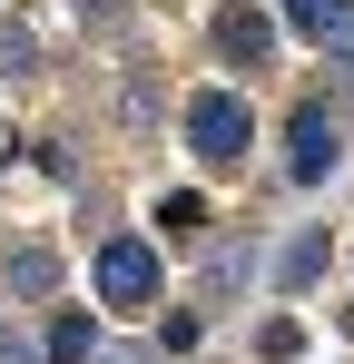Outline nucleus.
Instances as JSON below:
<instances>
[{
  "label": "nucleus",
  "mask_w": 354,
  "mask_h": 364,
  "mask_svg": "<svg viewBox=\"0 0 354 364\" xmlns=\"http://www.w3.org/2000/svg\"><path fill=\"white\" fill-rule=\"evenodd\" d=\"M187 148H197L207 168H246V148H256L246 99H236V89H197V99H187Z\"/></svg>",
  "instance_id": "1"
},
{
  "label": "nucleus",
  "mask_w": 354,
  "mask_h": 364,
  "mask_svg": "<svg viewBox=\"0 0 354 364\" xmlns=\"http://www.w3.org/2000/svg\"><path fill=\"white\" fill-rule=\"evenodd\" d=\"M335 158H345V128L305 99V109H295V128H286V178H295V187H325V178H335Z\"/></svg>",
  "instance_id": "2"
},
{
  "label": "nucleus",
  "mask_w": 354,
  "mask_h": 364,
  "mask_svg": "<svg viewBox=\"0 0 354 364\" xmlns=\"http://www.w3.org/2000/svg\"><path fill=\"white\" fill-rule=\"evenodd\" d=\"M276 276H286V286H315V276H325V237H305L286 266H276Z\"/></svg>",
  "instance_id": "9"
},
{
  "label": "nucleus",
  "mask_w": 354,
  "mask_h": 364,
  "mask_svg": "<svg viewBox=\"0 0 354 364\" xmlns=\"http://www.w3.org/2000/svg\"><path fill=\"white\" fill-rule=\"evenodd\" d=\"M295 345H305V325H295V315H276V325H266V364H286Z\"/></svg>",
  "instance_id": "10"
},
{
  "label": "nucleus",
  "mask_w": 354,
  "mask_h": 364,
  "mask_svg": "<svg viewBox=\"0 0 354 364\" xmlns=\"http://www.w3.org/2000/svg\"><path fill=\"white\" fill-rule=\"evenodd\" d=\"M286 30H305V40H345V30H354V0H286Z\"/></svg>",
  "instance_id": "5"
},
{
  "label": "nucleus",
  "mask_w": 354,
  "mask_h": 364,
  "mask_svg": "<svg viewBox=\"0 0 354 364\" xmlns=\"http://www.w3.org/2000/svg\"><path fill=\"white\" fill-rule=\"evenodd\" d=\"M89 276H99L109 305H148V296H158V246H148V237H109Z\"/></svg>",
  "instance_id": "3"
},
{
  "label": "nucleus",
  "mask_w": 354,
  "mask_h": 364,
  "mask_svg": "<svg viewBox=\"0 0 354 364\" xmlns=\"http://www.w3.org/2000/svg\"><path fill=\"white\" fill-rule=\"evenodd\" d=\"M50 364H99V325L89 315H59L50 325Z\"/></svg>",
  "instance_id": "8"
},
{
  "label": "nucleus",
  "mask_w": 354,
  "mask_h": 364,
  "mask_svg": "<svg viewBox=\"0 0 354 364\" xmlns=\"http://www.w3.org/2000/svg\"><path fill=\"white\" fill-rule=\"evenodd\" d=\"M10 296H30V305L59 296V256L50 246H20V256H10Z\"/></svg>",
  "instance_id": "6"
},
{
  "label": "nucleus",
  "mask_w": 354,
  "mask_h": 364,
  "mask_svg": "<svg viewBox=\"0 0 354 364\" xmlns=\"http://www.w3.org/2000/svg\"><path fill=\"white\" fill-rule=\"evenodd\" d=\"M99 364H158V355H138V345H118V355H99Z\"/></svg>",
  "instance_id": "12"
},
{
  "label": "nucleus",
  "mask_w": 354,
  "mask_h": 364,
  "mask_svg": "<svg viewBox=\"0 0 354 364\" xmlns=\"http://www.w3.org/2000/svg\"><path fill=\"white\" fill-rule=\"evenodd\" d=\"M158 227H168V246H197V237H207V197H197V187L158 197Z\"/></svg>",
  "instance_id": "7"
},
{
  "label": "nucleus",
  "mask_w": 354,
  "mask_h": 364,
  "mask_svg": "<svg viewBox=\"0 0 354 364\" xmlns=\"http://www.w3.org/2000/svg\"><path fill=\"white\" fill-rule=\"evenodd\" d=\"M0 364H40V355H30V345H20V335H10V325H0Z\"/></svg>",
  "instance_id": "11"
},
{
  "label": "nucleus",
  "mask_w": 354,
  "mask_h": 364,
  "mask_svg": "<svg viewBox=\"0 0 354 364\" xmlns=\"http://www.w3.org/2000/svg\"><path fill=\"white\" fill-rule=\"evenodd\" d=\"M217 50H227L236 69H256V60H266V50H276V20L236 0V10H217Z\"/></svg>",
  "instance_id": "4"
}]
</instances>
